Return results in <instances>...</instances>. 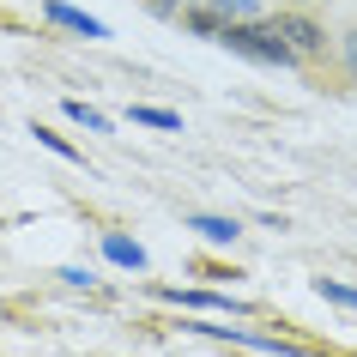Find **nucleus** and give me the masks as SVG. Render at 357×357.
Instances as JSON below:
<instances>
[{"mask_svg":"<svg viewBox=\"0 0 357 357\" xmlns=\"http://www.w3.org/2000/svg\"><path fill=\"white\" fill-rule=\"evenodd\" d=\"M218 43H225L230 55L255 61V67H279V73H284V67H303V61L284 49V37H279L266 19H236V24H225V31H218Z\"/></svg>","mask_w":357,"mask_h":357,"instance_id":"f257e3e1","label":"nucleus"},{"mask_svg":"<svg viewBox=\"0 0 357 357\" xmlns=\"http://www.w3.org/2000/svg\"><path fill=\"white\" fill-rule=\"evenodd\" d=\"M273 31L284 37V49L297 61H315V55H327V31H321V19H309V13H273Z\"/></svg>","mask_w":357,"mask_h":357,"instance_id":"f03ea898","label":"nucleus"},{"mask_svg":"<svg viewBox=\"0 0 357 357\" xmlns=\"http://www.w3.org/2000/svg\"><path fill=\"white\" fill-rule=\"evenodd\" d=\"M194 333L236 339V345H248V351H266V357H321L315 345H297V339H279V333H248V327H194Z\"/></svg>","mask_w":357,"mask_h":357,"instance_id":"7ed1b4c3","label":"nucleus"},{"mask_svg":"<svg viewBox=\"0 0 357 357\" xmlns=\"http://www.w3.org/2000/svg\"><path fill=\"white\" fill-rule=\"evenodd\" d=\"M158 297L188 303V309H212V315H248V303L230 297V291H169V284H158Z\"/></svg>","mask_w":357,"mask_h":357,"instance_id":"20e7f679","label":"nucleus"},{"mask_svg":"<svg viewBox=\"0 0 357 357\" xmlns=\"http://www.w3.org/2000/svg\"><path fill=\"white\" fill-rule=\"evenodd\" d=\"M43 19L61 24V31H73V37H109V24H103V19L79 13V6H67V0H43Z\"/></svg>","mask_w":357,"mask_h":357,"instance_id":"39448f33","label":"nucleus"},{"mask_svg":"<svg viewBox=\"0 0 357 357\" xmlns=\"http://www.w3.org/2000/svg\"><path fill=\"white\" fill-rule=\"evenodd\" d=\"M188 230H194V236H206V243H218V248H230L236 236H243V225H236V218H225V212H194Z\"/></svg>","mask_w":357,"mask_h":357,"instance_id":"423d86ee","label":"nucleus"},{"mask_svg":"<svg viewBox=\"0 0 357 357\" xmlns=\"http://www.w3.org/2000/svg\"><path fill=\"white\" fill-rule=\"evenodd\" d=\"M182 24H188L194 37H206V43H218V31H225V19L212 13L206 0H194V6H182Z\"/></svg>","mask_w":357,"mask_h":357,"instance_id":"0eeeda50","label":"nucleus"},{"mask_svg":"<svg viewBox=\"0 0 357 357\" xmlns=\"http://www.w3.org/2000/svg\"><path fill=\"white\" fill-rule=\"evenodd\" d=\"M103 255H109L115 266H133V273L146 266V248H139V243H128V236H115V230L103 236Z\"/></svg>","mask_w":357,"mask_h":357,"instance_id":"6e6552de","label":"nucleus"},{"mask_svg":"<svg viewBox=\"0 0 357 357\" xmlns=\"http://www.w3.org/2000/svg\"><path fill=\"white\" fill-rule=\"evenodd\" d=\"M133 121H146V128H164V133H182V115L176 109H158V103H133Z\"/></svg>","mask_w":357,"mask_h":357,"instance_id":"1a4fd4ad","label":"nucleus"},{"mask_svg":"<svg viewBox=\"0 0 357 357\" xmlns=\"http://www.w3.org/2000/svg\"><path fill=\"white\" fill-rule=\"evenodd\" d=\"M61 109L73 115V121H79V128H85V133H109V115H103V109H91V103H79V97H67Z\"/></svg>","mask_w":357,"mask_h":357,"instance_id":"9d476101","label":"nucleus"},{"mask_svg":"<svg viewBox=\"0 0 357 357\" xmlns=\"http://www.w3.org/2000/svg\"><path fill=\"white\" fill-rule=\"evenodd\" d=\"M206 6H212L225 24H236V19H261V6H255V0H206Z\"/></svg>","mask_w":357,"mask_h":357,"instance_id":"9b49d317","label":"nucleus"},{"mask_svg":"<svg viewBox=\"0 0 357 357\" xmlns=\"http://www.w3.org/2000/svg\"><path fill=\"white\" fill-rule=\"evenodd\" d=\"M315 297H327V303H345V309H357V284H339V279H315Z\"/></svg>","mask_w":357,"mask_h":357,"instance_id":"f8f14e48","label":"nucleus"},{"mask_svg":"<svg viewBox=\"0 0 357 357\" xmlns=\"http://www.w3.org/2000/svg\"><path fill=\"white\" fill-rule=\"evenodd\" d=\"M31 133H37V146H49V151H55V158H67V164H79V151L67 146L61 133H49V128H31Z\"/></svg>","mask_w":357,"mask_h":357,"instance_id":"ddd939ff","label":"nucleus"},{"mask_svg":"<svg viewBox=\"0 0 357 357\" xmlns=\"http://www.w3.org/2000/svg\"><path fill=\"white\" fill-rule=\"evenodd\" d=\"M61 284H73V291H91L97 273H91V266H61Z\"/></svg>","mask_w":357,"mask_h":357,"instance_id":"4468645a","label":"nucleus"},{"mask_svg":"<svg viewBox=\"0 0 357 357\" xmlns=\"http://www.w3.org/2000/svg\"><path fill=\"white\" fill-rule=\"evenodd\" d=\"M182 6H194V0H151V13H158V19H182Z\"/></svg>","mask_w":357,"mask_h":357,"instance_id":"2eb2a0df","label":"nucleus"},{"mask_svg":"<svg viewBox=\"0 0 357 357\" xmlns=\"http://www.w3.org/2000/svg\"><path fill=\"white\" fill-rule=\"evenodd\" d=\"M345 61H351V67H357V31H351V37H345Z\"/></svg>","mask_w":357,"mask_h":357,"instance_id":"dca6fc26","label":"nucleus"}]
</instances>
